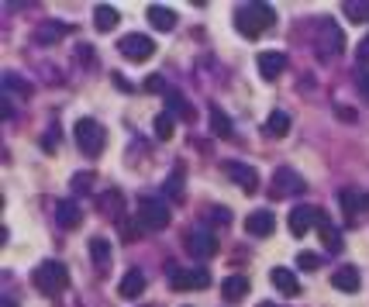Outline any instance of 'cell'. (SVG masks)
<instances>
[{
  "label": "cell",
  "instance_id": "d6986e66",
  "mask_svg": "<svg viewBox=\"0 0 369 307\" xmlns=\"http://www.w3.org/2000/svg\"><path fill=\"white\" fill-rule=\"evenodd\" d=\"M149 21H152L156 32H169V28L176 25V14H173L169 7H163V4H152V7H149Z\"/></svg>",
  "mask_w": 369,
  "mask_h": 307
},
{
  "label": "cell",
  "instance_id": "836d02e7",
  "mask_svg": "<svg viewBox=\"0 0 369 307\" xmlns=\"http://www.w3.org/2000/svg\"><path fill=\"white\" fill-rule=\"evenodd\" d=\"M338 118H342V121H356V111H352V107H342V104H338Z\"/></svg>",
  "mask_w": 369,
  "mask_h": 307
},
{
  "label": "cell",
  "instance_id": "f1b7e54d",
  "mask_svg": "<svg viewBox=\"0 0 369 307\" xmlns=\"http://www.w3.org/2000/svg\"><path fill=\"white\" fill-rule=\"evenodd\" d=\"M166 193H169V197L183 193V170H180V166H176V170H173V176H169V183H166Z\"/></svg>",
  "mask_w": 369,
  "mask_h": 307
},
{
  "label": "cell",
  "instance_id": "e575fe53",
  "mask_svg": "<svg viewBox=\"0 0 369 307\" xmlns=\"http://www.w3.org/2000/svg\"><path fill=\"white\" fill-rule=\"evenodd\" d=\"M359 87H363V97L369 100V73H366V69L359 73Z\"/></svg>",
  "mask_w": 369,
  "mask_h": 307
},
{
  "label": "cell",
  "instance_id": "d590c367",
  "mask_svg": "<svg viewBox=\"0 0 369 307\" xmlns=\"http://www.w3.org/2000/svg\"><path fill=\"white\" fill-rule=\"evenodd\" d=\"M359 62H369V39L359 45Z\"/></svg>",
  "mask_w": 369,
  "mask_h": 307
},
{
  "label": "cell",
  "instance_id": "6da1fadb",
  "mask_svg": "<svg viewBox=\"0 0 369 307\" xmlns=\"http://www.w3.org/2000/svg\"><path fill=\"white\" fill-rule=\"evenodd\" d=\"M273 21H276V18H273V11H269L266 4H246V7L235 11V28H239L246 39H259Z\"/></svg>",
  "mask_w": 369,
  "mask_h": 307
},
{
  "label": "cell",
  "instance_id": "4fadbf2b",
  "mask_svg": "<svg viewBox=\"0 0 369 307\" xmlns=\"http://www.w3.org/2000/svg\"><path fill=\"white\" fill-rule=\"evenodd\" d=\"M97 207H100V214L111 221H124V200L118 190H104L100 193V200H97Z\"/></svg>",
  "mask_w": 369,
  "mask_h": 307
},
{
  "label": "cell",
  "instance_id": "7a4b0ae2",
  "mask_svg": "<svg viewBox=\"0 0 369 307\" xmlns=\"http://www.w3.org/2000/svg\"><path fill=\"white\" fill-rule=\"evenodd\" d=\"M32 280H35L39 294H45V297H59V294L66 290V283H69V273H66V266H62V263L45 259V263L35 266Z\"/></svg>",
  "mask_w": 369,
  "mask_h": 307
},
{
  "label": "cell",
  "instance_id": "9a60e30c",
  "mask_svg": "<svg viewBox=\"0 0 369 307\" xmlns=\"http://www.w3.org/2000/svg\"><path fill=\"white\" fill-rule=\"evenodd\" d=\"M269 280H273V287H276L280 294H287V297H297V294H300V283H297V276L290 273L287 266H276V269L269 273Z\"/></svg>",
  "mask_w": 369,
  "mask_h": 307
},
{
  "label": "cell",
  "instance_id": "603a6c76",
  "mask_svg": "<svg viewBox=\"0 0 369 307\" xmlns=\"http://www.w3.org/2000/svg\"><path fill=\"white\" fill-rule=\"evenodd\" d=\"M318 235H321V242L328 245L331 252H338V245H342V238H338V228L331 224L325 214H318Z\"/></svg>",
  "mask_w": 369,
  "mask_h": 307
},
{
  "label": "cell",
  "instance_id": "74e56055",
  "mask_svg": "<svg viewBox=\"0 0 369 307\" xmlns=\"http://www.w3.org/2000/svg\"><path fill=\"white\" fill-rule=\"evenodd\" d=\"M259 307H276V304H259Z\"/></svg>",
  "mask_w": 369,
  "mask_h": 307
},
{
  "label": "cell",
  "instance_id": "8fae6325",
  "mask_svg": "<svg viewBox=\"0 0 369 307\" xmlns=\"http://www.w3.org/2000/svg\"><path fill=\"white\" fill-rule=\"evenodd\" d=\"M224 173L232 176V179H235V183H239L246 193H252V190L259 186V176H255V170H252V166H246V163H224Z\"/></svg>",
  "mask_w": 369,
  "mask_h": 307
},
{
  "label": "cell",
  "instance_id": "4dcf8cb0",
  "mask_svg": "<svg viewBox=\"0 0 369 307\" xmlns=\"http://www.w3.org/2000/svg\"><path fill=\"white\" fill-rule=\"evenodd\" d=\"M297 263H300V269H318V266H321V256H318V252H300Z\"/></svg>",
  "mask_w": 369,
  "mask_h": 307
},
{
  "label": "cell",
  "instance_id": "e0dca14e",
  "mask_svg": "<svg viewBox=\"0 0 369 307\" xmlns=\"http://www.w3.org/2000/svg\"><path fill=\"white\" fill-rule=\"evenodd\" d=\"M304 190V179L293 173V170H276V186H273V193H300Z\"/></svg>",
  "mask_w": 369,
  "mask_h": 307
},
{
  "label": "cell",
  "instance_id": "3957f363",
  "mask_svg": "<svg viewBox=\"0 0 369 307\" xmlns=\"http://www.w3.org/2000/svg\"><path fill=\"white\" fill-rule=\"evenodd\" d=\"M73 138H76L83 156H100V152H104V142H107V132H104L93 118H80V121L73 125Z\"/></svg>",
  "mask_w": 369,
  "mask_h": 307
},
{
  "label": "cell",
  "instance_id": "277c9868",
  "mask_svg": "<svg viewBox=\"0 0 369 307\" xmlns=\"http://www.w3.org/2000/svg\"><path fill=\"white\" fill-rule=\"evenodd\" d=\"M138 224L145 228V231H163L166 224H169V207H166V200H142V207H138Z\"/></svg>",
  "mask_w": 369,
  "mask_h": 307
},
{
  "label": "cell",
  "instance_id": "7c38bea8",
  "mask_svg": "<svg viewBox=\"0 0 369 307\" xmlns=\"http://www.w3.org/2000/svg\"><path fill=\"white\" fill-rule=\"evenodd\" d=\"M273 224H276V218H273V211H252L246 218V228L252 238H266V235H273Z\"/></svg>",
  "mask_w": 369,
  "mask_h": 307
},
{
  "label": "cell",
  "instance_id": "5b68a950",
  "mask_svg": "<svg viewBox=\"0 0 369 307\" xmlns=\"http://www.w3.org/2000/svg\"><path fill=\"white\" fill-rule=\"evenodd\" d=\"M121 55H128L131 62H142V59H152V52H156V42L149 39V35H124L121 42Z\"/></svg>",
  "mask_w": 369,
  "mask_h": 307
},
{
  "label": "cell",
  "instance_id": "7402d4cb",
  "mask_svg": "<svg viewBox=\"0 0 369 307\" xmlns=\"http://www.w3.org/2000/svg\"><path fill=\"white\" fill-rule=\"evenodd\" d=\"M90 256H93V266H97L100 273H107V266H111V249H107V238H93V242H90Z\"/></svg>",
  "mask_w": 369,
  "mask_h": 307
},
{
  "label": "cell",
  "instance_id": "4316f807",
  "mask_svg": "<svg viewBox=\"0 0 369 307\" xmlns=\"http://www.w3.org/2000/svg\"><path fill=\"white\" fill-rule=\"evenodd\" d=\"M338 200H342V207H345V211H363V193L342 190V193H338Z\"/></svg>",
  "mask_w": 369,
  "mask_h": 307
},
{
  "label": "cell",
  "instance_id": "d4e9b609",
  "mask_svg": "<svg viewBox=\"0 0 369 307\" xmlns=\"http://www.w3.org/2000/svg\"><path fill=\"white\" fill-rule=\"evenodd\" d=\"M210 128H214L217 138H232V121H228V114L221 107H210Z\"/></svg>",
  "mask_w": 369,
  "mask_h": 307
},
{
  "label": "cell",
  "instance_id": "8d00e7d4",
  "mask_svg": "<svg viewBox=\"0 0 369 307\" xmlns=\"http://www.w3.org/2000/svg\"><path fill=\"white\" fill-rule=\"evenodd\" d=\"M363 211H369V193H363Z\"/></svg>",
  "mask_w": 369,
  "mask_h": 307
},
{
  "label": "cell",
  "instance_id": "f546056e",
  "mask_svg": "<svg viewBox=\"0 0 369 307\" xmlns=\"http://www.w3.org/2000/svg\"><path fill=\"white\" fill-rule=\"evenodd\" d=\"M59 32H66V28L62 25H45V28H39V42H55Z\"/></svg>",
  "mask_w": 369,
  "mask_h": 307
},
{
  "label": "cell",
  "instance_id": "30bf717a",
  "mask_svg": "<svg viewBox=\"0 0 369 307\" xmlns=\"http://www.w3.org/2000/svg\"><path fill=\"white\" fill-rule=\"evenodd\" d=\"M207 283H210L207 269H180V273L173 276V287H176V290H201Z\"/></svg>",
  "mask_w": 369,
  "mask_h": 307
},
{
  "label": "cell",
  "instance_id": "44dd1931",
  "mask_svg": "<svg viewBox=\"0 0 369 307\" xmlns=\"http://www.w3.org/2000/svg\"><path fill=\"white\" fill-rule=\"evenodd\" d=\"M55 218H59V228H76L80 224V207H76V200H59V211H55Z\"/></svg>",
  "mask_w": 369,
  "mask_h": 307
},
{
  "label": "cell",
  "instance_id": "8992f818",
  "mask_svg": "<svg viewBox=\"0 0 369 307\" xmlns=\"http://www.w3.org/2000/svg\"><path fill=\"white\" fill-rule=\"evenodd\" d=\"M217 252V238H214V231H207V228H194L190 231V256H197V259H210Z\"/></svg>",
  "mask_w": 369,
  "mask_h": 307
},
{
  "label": "cell",
  "instance_id": "ac0fdd59",
  "mask_svg": "<svg viewBox=\"0 0 369 307\" xmlns=\"http://www.w3.org/2000/svg\"><path fill=\"white\" fill-rule=\"evenodd\" d=\"M221 294H224V301H242L248 294V280L246 276H224L221 280Z\"/></svg>",
  "mask_w": 369,
  "mask_h": 307
},
{
  "label": "cell",
  "instance_id": "52a82bcc",
  "mask_svg": "<svg viewBox=\"0 0 369 307\" xmlns=\"http://www.w3.org/2000/svg\"><path fill=\"white\" fill-rule=\"evenodd\" d=\"M287 221H290V235H293V238H304V235L318 224V211H314V207H293Z\"/></svg>",
  "mask_w": 369,
  "mask_h": 307
},
{
  "label": "cell",
  "instance_id": "1f68e13d",
  "mask_svg": "<svg viewBox=\"0 0 369 307\" xmlns=\"http://www.w3.org/2000/svg\"><path fill=\"white\" fill-rule=\"evenodd\" d=\"M90 183H93V176L90 173H80L73 179V193H83V190H90Z\"/></svg>",
  "mask_w": 369,
  "mask_h": 307
},
{
  "label": "cell",
  "instance_id": "83f0119b",
  "mask_svg": "<svg viewBox=\"0 0 369 307\" xmlns=\"http://www.w3.org/2000/svg\"><path fill=\"white\" fill-rule=\"evenodd\" d=\"M156 135H159V138H169V135H173V114H169V111H163V114L156 118Z\"/></svg>",
  "mask_w": 369,
  "mask_h": 307
},
{
  "label": "cell",
  "instance_id": "ffe728a7",
  "mask_svg": "<svg viewBox=\"0 0 369 307\" xmlns=\"http://www.w3.org/2000/svg\"><path fill=\"white\" fill-rule=\"evenodd\" d=\"M93 25H97V32H114L118 28V11L111 4H100L93 11Z\"/></svg>",
  "mask_w": 369,
  "mask_h": 307
},
{
  "label": "cell",
  "instance_id": "ba28073f",
  "mask_svg": "<svg viewBox=\"0 0 369 307\" xmlns=\"http://www.w3.org/2000/svg\"><path fill=\"white\" fill-rule=\"evenodd\" d=\"M314 52H318V59H331V55L342 52V35H338L335 21H325V35H321V42L314 45Z\"/></svg>",
  "mask_w": 369,
  "mask_h": 307
},
{
  "label": "cell",
  "instance_id": "5bb4252c",
  "mask_svg": "<svg viewBox=\"0 0 369 307\" xmlns=\"http://www.w3.org/2000/svg\"><path fill=\"white\" fill-rule=\"evenodd\" d=\"M331 283H335V290H342V294H356V290H359V269H356V266H338L335 276H331Z\"/></svg>",
  "mask_w": 369,
  "mask_h": 307
},
{
  "label": "cell",
  "instance_id": "d6a6232c",
  "mask_svg": "<svg viewBox=\"0 0 369 307\" xmlns=\"http://www.w3.org/2000/svg\"><path fill=\"white\" fill-rule=\"evenodd\" d=\"M145 90H149V93H166L163 76H149V80H145Z\"/></svg>",
  "mask_w": 369,
  "mask_h": 307
},
{
  "label": "cell",
  "instance_id": "9c48e42d",
  "mask_svg": "<svg viewBox=\"0 0 369 307\" xmlns=\"http://www.w3.org/2000/svg\"><path fill=\"white\" fill-rule=\"evenodd\" d=\"M255 62H259V73H262V80H276V76L287 69V55H283V52H262Z\"/></svg>",
  "mask_w": 369,
  "mask_h": 307
},
{
  "label": "cell",
  "instance_id": "cb8c5ba5",
  "mask_svg": "<svg viewBox=\"0 0 369 307\" xmlns=\"http://www.w3.org/2000/svg\"><path fill=\"white\" fill-rule=\"evenodd\" d=\"M266 132L273 135V138H283V135L290 132V114L287 111H273L269 121H266Z\"/></svg>",
  "mask_w": 369,
  "mask_h": 307
},
{
  "label": "cell",
  "instance_id": "2e32d148",
  "mask_svg": "<svg viewBox=\"0 0 369 307\" xmlns=\"http://www.w3.org/2000/svg\"><path fill=\"white\" fill-rule=\"evenodd\" d=\"M121 297L124 301H135V297H142V290H145V273L142 269H131V273H124L121 280Z\"/></svg>",
  "mask_w": 369,
  "mask_h": 307
},
{
  "label": "cell",
  "instance_id": "484cf974",
  "mask_svg": "<svg viewBox=\"0 0 369 307\" xmlns=\"http://www.w3.org/2000/svg\"><path fill=\"white\" fill-rule=\"evenodd\" d=\"M166 100H169V111L183 114V121H194V107H190V104H187V100L176 93V90H169V93H166Z\"/></svg>",
  "mask_w": 369,
  "mask_h": 307
}]
</instances>
